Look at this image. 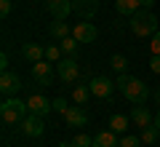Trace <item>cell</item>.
Instances as JSON below:
<instances>
[{"mask_svg": "<svg viewBox=\"0 0 160 147\" xmlns=\"http://www.w3.org/2000/svg\"><path fill=\"white\" fill-rule=\"evenodd\" d=\"M115 83H118V91L126 96L131 104H144V102L149 99V88H147V83H144V80H139V78H131V75L123 72L118 80H115Z\"/></svg>", "mask_w": 160, "mask_h": 147, "instance_id": "obj_1", "label": "cell"}, {"mask_svg": "<svg viewBox=\"0 0 160 147\" xmlns=\"http://www.w3.org/2000/svg\"><path fill=\"white\" fill-rule=\"evenodd\" d=\"M29 115V107L27 102H22V99H16V96H6L3 99V104H0V118H3V123L8 126H22V120Z\"/></svg>", "mask_w": 160, "mask_h": 147, "instance_id": "obj_2", "label": "cell"}, {"mask_svg": "<svg viewBox=\"0 0 160 147\" xmlns=\"http://www.w3.org/2000/svg\"><path fill=\"white\" fill-rule=\"evenodd\" d=\"M128 27H131V32L139 35V38H152V35L158 32V16H155L149 8H142V11H136L131 16Z\"/></svg>", "mask_w": 160, "mask_h": 147, "instance_id": "obj_3", "label": "cell"}, {"mask_svg": "<svg viewBox=\"0 0 160 147\" xmlns=\"http://www.w3.org/2000/svg\"><path fill=\"white\" fill-rule=\"evenodd\" d=\"M32 78L38 80L40 86H51L53 80H56L53 62H48V59H40V62H35V64H32Z\"/></svg>", "mask_w": 160, "mask_h": 147, "instance_id": "obj_4", "label": "cell"}, {"mask_svg": "<svg viewBox=\"0 0 160 147\" xmlns=\"http://www.w3.org/2000/svg\"><path fill=\"white\" fill-rule=\"evenodd\" d=\"M56 64H59V67H56V75H59L62 83H75V80H78L80 67H78V62H75V56H64V59H59Z\"/></svg>", "mask_w": 160, "mask_h": 147, "instance_id": "obj_5", "label": "cell"}, {"mask_svg": "<svg viewBox=\"0 0 160 147\" xmlns=\"http://www.w3.org/2000/svg\"><path fill=\"white\" fill-rule=\"evenodd\" d=\"M88 86H91V94L99 96V99H109V96H112V91L118 88V83H115V80H109V78H104V75H96Z\"/></svg>", "mask_w": 160, "mask_h": 147, "instance_id": "obj_6", "label": "cell"}, {"mask_svg": "<svg viewBox=\"0 0 160 147\" xmlns=\"http://www.w3.org/2000/svg\"><path fill=\"white\" fill-rule=\"evenodd\" d=\"M72 38L78 40V43H93V40L99 38V29L93 27L91 22H78L72 27Z\"/></svg>", "mask_w": 160, "mask_h": 147, "instance_id": "obj_7", "label": "cell"}, {"mask_svg": "<svg viewBox=\"0 0 160 147\" xmlns=\"http://www.w3.org/2000/svg\"><path fill=\"white\" fill-rule=\"evenodd\" d=\"M22 131H24V136H43V131H46V123H43V115H32L29 113L27 118L22 120Z\"/></svg>", "mask_w": 160, "mask_h": 147, "instance_id": "obj_8", "label": "cell"}, {"mask_svg": "<svg viewBox=\"0 0 160 147\" xmlns=\"http://www.w3.org/2000/svg\"><path fill=\"white\" fill-rule=\"evenodd\" d=\"M0 91H3V96H16L19 91H22V78H19L16 72H3V78H0Z\"/></svg>", "mask_w": 160, "mask_h": 147, "instance_id": "obj_9", "label": "cell"}, {"mask_svg": "<svg viewBox=\"0 0 160 147\" xmlns=\"http://www.w3.org/2000/svg\"><path fill=\"white\" fill-rule=\"evenodd\" d=\"M131 123L136 126V129H147V126H155V115L149 113L144 104H133V110H131Z\"/></svg>", "mask_w": 160, "mask_h": 147, "instance_id": "obj_10", "label": "cell"}, {"mask_svg": "<svg viewBox=\"0 0 160 147\" xmlns=\"http://www.w3.org/2000/svg\"><path fill=\"white\" fill-rule=\"evenodd\" d=\"M27 107H29V113H32V115H43V118H46V115L53 110V102H48L43 94H32L27 99Z\"/></svg>", "mask_w": 160, "mask_h": 147, "instance_id": "obj_11", "label": "cell"}, {"mask_svg": "<svg viewBox=\"0 0 160 147\" xmlns=\"http://www.w3.org/2000/svg\"><path fill=\"white\" fill-rule=\"evenodd\" d=\"M72 11L83 19H93L99 11V0H72Z\"/></svg>", "mask_w": 160, "mask_h": 147, "instance_id": "obj_12", "label": "cell"}, {"mask_svg": "<svg viewBox=\"0 0 160 147\" xmlns=\"http://www.w3.org/2000/svg\"><path fill=\"white\" fill-rule=\"evenodd\" d=\"M46 8L53 19H67L72 13V0H46Z\"/></svg>", "mask_w": 160, "mask_h": 147, "instance_id": "obj_13", "label": "cell"}, {"mask_svg": "<svg viewBox=\"0 0 160 147\" xmlns=\"http://www.w3.org/2000/svg\"><path fill=\"white\" fill-rule=\"evenodd\" d=\"M64 120H67L69 129H83V126L88 123V115L83 107H69L67 113H64Z\"/></svg>", "mask_w": 160, "mask_h": 147, "instance_id": "obj_14", "label": "cell"}, {"mask_svg": "<svg viewBox=\"0 0 160 147\" xmlns=\"http://www.w3.org/2000/svg\"><path fill=\"white\" fill-rule=\"evenodd\" d=\"M22 56L27 59L29 64H35V62H40V59H46V48L38 45V43H24L22 45Z\"/></svg>", "mask_w": 160, "mask_h": 147, "instance_id": "obj_15", "label": "cell"}, {"mask_svg": "<svg viewBox=\"0 0 160 147\" xmlns=\"http://www.w3.org/2000/svg\"><path fill=\"white\" fill-rule=\"evenodd\" d=\"M115 11L120 16H133L136 11H142V0H115Z\"/></svg>", "mask_w": 160, "mask_h": 147, "instance_id": "obj_16", "label": "cell"}, {"mask_svg": "<svg viewBox=\"0 0 160 147\" xmlns=\"http://www.w3.org/2000/svg\"><path fill=\"white\" fill-rule=\"evenodd\" d=\"M91 147H118V136H115L112 129L99 131V134L93 136V144H91Z\"/></svg>", "mask_w": 160, "mask_h": 147, "instance_id": "obj_17", "label": "cell"}, {"mask_svg": "<svg viewBox=\"0 0 160 147\" xmlns=\"http://www.w3.org/2000/svg\"><path fill=\"white\" fill-rule=\"evenodd\" d=\"M48 32L53 35V38H59V40H64V38H69L72 35V29L64 24V19H53L51 22V27H48Z\"/></svg>", "mask_w": 160, "mask_h": 147, "instance_id": "obj_18", "label": "cell"}, {"mask_svg": "<svg viewBox=\"0 0 160 147\" xmlns=\"http://www.w3.org/2000/svg\"><path fill=\"white\" fill-rule=\"evenodd\" d=\"M128 123H131V118H128V115H120V113H115L112 118H109V129H112L115 134H123V131L128 129Z\"/></svg>", "mask_w": 160, "mask_h": 147, "instance_id": "obj_19", "label": "cell"}, {"mask_svg": "<svg viewBox=\"0 0 160 147\" xmlns=\"http://www.w3.org/2000/svg\"><path fill=\"white\" fill-rule=\"evenodd\" d=\"M91 96H93V94H91V86H75V88H72V99H75L78 104H86Z\"/></svg>", "mask_w": 160, "mask_h": 147, "instance_id": "obj_20", "label": "cell"}, {"mask_svg": "<svg viewBox=\"0 0 160 147\" xmlns=\"http://www.w3.org/2000/svg\"><path fill=\"white\" fill-rule=\"evenodd\" d=\"M59 45H62V54L64 56H75L78 54V40L69 35V38H64V40H59Z\"/></svg>", "mask_w": 160, "mask_h": 147, "instance_id": "obj_21", "label": "cell"}, {"mask_svg": "<svg viewBox=\"0 0 160 147\" xmlns=\"http://www.w3.org/2000/svg\"><path fill=\"white\" fill-rule=\"evenodd\" d=\"M160 136V129L158 126H147V129H142V142L144 144H155Z\"/></svg>", "mask_w": 160, "mask_h": 147, "instance_id": "obj_22", "label": "cell"}, {"mask_svg": "<svg viewBox=\"0 0 160 147\" xmlns=\"http://www.w3.org/2000/svg\"><path fill=\"white\" fill-rule=\"evenodd\" d=\"M109 67H112L115 72H120V75H123V72L128 70V59L123 56V54H115V56L109 59Z\"/></svg>", "mask_w": 160, "mask_h": 147, "instance_id": "obj_23", "label": "cell"}, {"mask_svg": "<svg viewBox=\"0 0 160 147\" xmlns=\"http://www.w3.org/2000/svg\"><path fill=\"white\" fill-rule=\"evenodd\" d=\"M46 59H48V62H53V64H56L59 59H64L62 56V45H48V48H46Z\"/></svg>", "mask_w": 160, "mask_h": 147, "instance_id": "obj_24", "label": "cell"}, {"mask_svg": "<svg viewBox=\"0 0 160 147\" xmlns=\"http://www.w3.org/2000/svg\"><path fill=\"white\" fill-rule=\"evenodd\" d=\"M91 144H93V139H91V136H86L83 131L72 136V147H91Z\"/></svg>", "mask_w": 160, "mask_h": 147, "instance_id": "obj_25", "label": "cell"}, {"mask_svg": "<svg viewBox=\"0 0 160 147\" xmlns=\"http://www.w3.org/2000/svg\"><path fill=\"white\" fill-rule=\"evenodd\" d=\"M118 147H142V136H123Z\"/></svg>", "mask_w": 160, "mask_h": 147, "instance_id": "obj_26", "label": "cell"}, {"mask_svg": "<svg viewBox=\"0 0 160 147\" xmlns=\"http://www.w3.org/2000/svg\"><path fill=\"white\" fill-rule=\"evenodd\" d=\"M149 51H152V56H160V29L152 35V43H149Z\"/></svg>", "mask_w": 160, "mask_h": 147, "instance_id": "obj_27", "label": "cell"}, {"mask_svg": "<svg viewBox=\"0 0 160 147\" xmlns=\"http://www.w3.org/2000/svg\"><path fill=\"white\" fill-rule=\"evenodd\" d=\"M53 110L64 115V113H67V110H69V107H67V99H64V96H56V99H53Z\"/></svg>", "mask_w": 160, "mask_h": 147, "instance_id": "obj_28", "label": "cell"}, {"mask_svg": "<svg viewBox=\"0 0 160 147\" xmlns=\"http://www.w3.org/2000/svg\"><path fill=\"white\" fill-rule=\"evenodd\" d=\"M8 13H11V0H0V16L6 19Z\"/></svg>", "mask_w": 160, "mask_h": 147, "instance_id": "obj_29", "label": "cell"}, {"mask_svg": "<svg viewBox=\"0 0 160 147\" xmlns=\"http://www.w3.org/2000/svg\"><path fill=\"white\" fill-rule=\"evenodd\" d=\"M149 70H152L155 75H160V56H152V59H149Z\"/></svg>", "mask_w": 160, "mask_h": 147, "instance_id": "obj_30", "label": "cell"}, {"mask_svg": "<svg viewBox=\"0 0 160 147\" xmlns=\"http://www.w3.org/2000/svg\"><path fill=\"white\" fill-rule=\"evenodd\" d=\"M0 67H3V72L8 70V56H6V54H0Z\"/></svg>", "mask_w": 160, "mask_h": 147, "instance_id": "obj_31", "label": "cell"}, {"mask_svg": "<svg viewBox=\"0 0 160 147\" xmlns=\"http://www.w3.org/2000/svg\"><path fill=\"white\" fill-rule=\"evenodd\" d=\"M155 6V0H142V8H152Z\"/></svg>", "mask_w": 160, "mask_h": 147, "instance_id": "obj_32", "label": "cell"}, {"mask_svg": "<svg viewBox=\"0 0 160 147\" xmlns=\"http://www.w3.org/2000/svg\"><path fill=\"white\" fill-rule=\"evenodd\" d=\"M155 126H158V129H160V110H158V113H155Z\"/></svg>", "mask_w": 160, "mask_h": 147, "instance_id": "obj_33", "label": "cell"}, {"mask_svg": "<svg viewBox=\"0 0 160 147\" xmlns=\"http://www.w3.org/2000/svg\"><path fill=\"white\" fill-rule=\"evenodd\" d=\"M155 102L160 104V86H158V91H155Z\"/></svg>", "mask_w": 160, "mask_h": 147, "instance_id": "obj_34", "label": "cell"}, {"mask_svg": "<svg viewBox=\"0 0 160 147\" xmlns=\"http://www.w3.org/2000/svg\"><path fill=\"white\" fill-rule=\"evenodd\" d=\"M59 147H72V142H62V144H59Z\"/></svg>", "mask_w": 160, "mask_h": 147, "instance_id": "obj_35", "label": "cell"}]
</instances>
